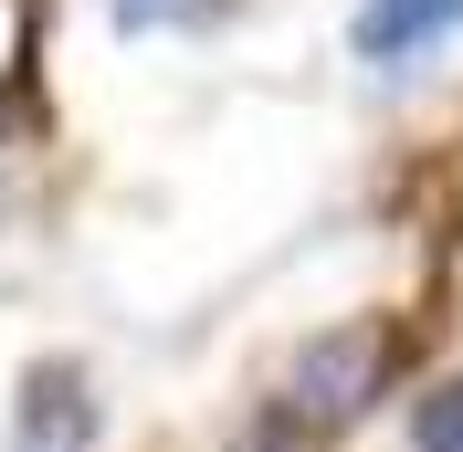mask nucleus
Segmentation results:
<instances>
[{"label":"nucleus","mask_w":463,"mask_h":452,"mask_svg":"<svg viewBox=\"0 0 463 452\" xmlns=\"http://www.w3.org/2000/svg\"><path fill=\"white\" fill-rule=\"evenodd\" d=\"M411 452H463V379L411 400Z\"/></svg>","instance_id":"7ed1b4c3"},{"label":"nucleus","mask_w":463,"mask_h":452,"mask_svg":"<svg viewBox=\"0 0 463 452\" xmlns=\"http://www.w3.org/2000/svg\"><path fill=\"white\" fill-rule=\"evenodd\" d=\"M453 22H463V0H369L358 11V53L369 63H411V53H432Z\"/></svg>","instance_id":"f03ea898"},{"label":"nucleus","mask_w":463,"mask_h":452,"mask_svg":"<svg viewBox=\"0 0 463 452\" xmlns=\"http://www.w3.org/2000/svg\"><path fill=\"white\" fill-rule=\"evenodd\" d=\"M369 379H379V337H326L295 379V421H347L369 400Z\"/></svg>","instance_id":"f257e3e1"},{"label":"nucleus","mask_w":463,"mask_h":452,"mask_svg":"<svg viewBox=\"0 0 463 452\" xmlns=\"http://www.w3.org/2000/svg\"><path fill=\"white\" fill-rule=\"evenodd\" d=\"M127 11H158V0H127Z\"/></svg>","instance_id":"20e7f679"}]
</instances>
